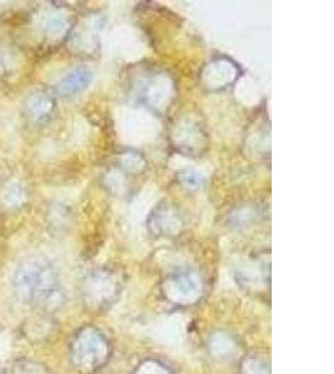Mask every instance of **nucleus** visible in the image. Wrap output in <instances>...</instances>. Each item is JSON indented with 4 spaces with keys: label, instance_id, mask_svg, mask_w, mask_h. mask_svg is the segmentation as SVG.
I'll list each match as a JSON object with an SVG mask.
<instances>
[{
    "label": "nucleus",
    "instance_id": "nucleus-4",
    "mask_svg": "<svg viewBox=\"0 0 334 374\" xmlns=\"http://www.w3.org/2000/svg\"><path fill=\"white\" fill-rule=\"evenodd\" d=\"M51 105L52 104L48 97H44L43 94H35L28 99L25 109L32 119L41 120L51 111Z\"/></svg>",
    "mask_w": 334,
    "mask_h": 374
},
{
    "label": "nucleus",
    "instance_id": "nucleus-6",
    "mask_svg": "<svg viewBox=\"0 0 334 374\" xmlns=\"http://www.w3.org/2000/svg\"><path fill=\"white\" fill-rule=\"evenodd\" d=\"M9 374H49L39 363L30 361H18L14 363Z\"/></svg>",
    "mask_w": 334,
    "mask_h": 374
},
{
    "label": "nucleus",
    "instance_id": "nucleus-3",
    "mask_svg": "<svg viewBox=\"0 0 334 374\" xmlns=\"http://www.w3.org/2000/svg\"><path fill=\"white\" fill-rule=\"evenodd\" d=\"M88 81H89V74H88L87 71H84V70H75L73 73L67 75L59 83V92L65 94V95L74 94V92L81 90L84 86L87 85Z\"/></svg>",
    "mask_w": 334,
    "mask_h": 374
},
{
    "label": "nucleus",
    "instance_id": "nucleus-1",
    "mask_svg": "<svg viewBox=\"0 0 334 374\" xmlns=\"http://www.w3.org/2000/svg\"><path fill=\"white\" fill-rule=\"evenodd\" d=\"M13 289L23 303L52 310L60 303V289L52 266L43 258L30 257L19 263Z\"/></svg>",
    "mask_w": 334,
    "mask_h": 374
},
{
    "label": "nucleus",
    "instance_id": "nucleus-5",
    "mask_svg": "<svg viewBox=\"0 0 334 374\" xmlns=\"http://www.w3.org/2000/svg\"><path fill=\"white\" fill-rule=\"evenodd\" d=\"M3 201L9 207L22 206L24 204V201H25L24 187L20 183H18V182L8 183L6 188H4V191H3Z\"/></svg>",
    "mask_w": 334,
    "mask_h": 374
},
{
    "label": "nucleus",
    "instance_id": "nucleus-2",
    "mask_svg": "<svg viewBox=\"0 0 334 374\" xmlns=\"http://www.w3.org/2000/svg\"><path fill=\"white\" fill-rule=\"evenodd\" d=\"M99 345V337L93 332L83 331L76 335L72 346V359L75 367L79 370L93 368L98 361Z\"/></svg>",
    "mask_w": 334,
    "mask_h": 374
}]
</instances>
